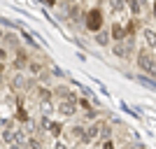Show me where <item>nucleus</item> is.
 <instances>
[{"label":"nucleus","instance_id":"14","mask_svg":"<svg viewBox=\"0 0 156 149\" xmlns=\"http://www.w3.org/2000/svg\"><path fill=\"white\" fill-rule=\"evenodd\" d=\"M28 149H42V142H40V140H37V137H35V135H30V137H28Z\"/></svg>","mask_w":156,"mask_h":149},{"label":"nucleus","instance_id":"20","mask_svg":"<svg viewBox=\"0 0 156 149\" xmlns=\"http://www.w3.org/2000/svg\"><path fill=\"white\" fill-rule=\"evenodd\" d=\"M79 105H82L84 110H91V105H89V100H86V98H82V100H79Z\"/></svg>","mask_w":156,"mask_h":149},{"label":"nucleus","instance_id":"1","mask_svg":"<svg viewBox=\"0 0 156 149\" xmlns=\"http://www.w3.org/2000/svg\"><path fill=\"white\" fill-rule=\"evenodd\" d=\"M135 63L144 75H149V77L156 79V56L149 49H140V51L135 54Z\"/></svg>","mask_w":156,"mask_h":149},{"label":"nucleus","instance_id":"9","mask_svg":"<svg viewBox=\"0 0 156 149\" xmlns=\"http://www.w3.org/2000/svg\"><path fill=\"white\" fill-rule=\"evenodd\" d=\"M12 86H14V89H28L30 82H28L23 75H14V77H12Z\"/></svg>","mask_w":156,"mask_h":149},{"label":"nucleus","instance_id":"21","mask_svg":"<svg viewBox=\"0 0 156 149\" xmlns=\"http://www.w3.org/2000/svg\"><path fill=\"white\" fill-rule=\"evenodd\" d=\"M54 149H70V147H68L65 142H56V144H54Z\"/></svg>","mask_w":156,"mask_h":149},{"label":"nucleus","instance_id":"22","mask_svg":"<svg viewBox=\"0 0 156 149\" xmlns=\"http://www.w3.org/2000/svg\"><path fill=\"white\" fill-rule=\"evenodd\" d=\"M126 149H142V147H137V144H130V147H126Z\"/></svg>","mask_w":156,"mask_h":149},{"label":"nucleus","instance_id":"23","mask_svg":"<svg viewBox=\"0 0 156 149\" xmlns=\"http://www.w3.org/2000/svg\"><path fill=\"white\" fill-rule=\"evenodd\" d=\"M68 2H70V5H77V2H79V0H68Z\"/></svg>","mask_w":156,"mask_h":149},{"label":"nucleus","instance_id":"25","mask_svg":"<svg viewBox=\"0 0 156 149\" xmlns=\"http://www.w3.org/2000/svg\"><path fill=\"white\" fill-rule=\"evenodd\" d=\"M126 2H130V0H126Z\"/></svg>","mask_w":156,"mask_h":149},{"label":"nucleus","instance_id":"19","mask_svg":"<svg viewBox=\"0 0 156 149\" xmlns=\"http://www.w3.org/2000/svg\"><path fill=\"white\" fill-rule=\"evenodd\" d=\"M103 144V149H114V142H112V140H105V142H100Z\"/></svg>","mask_w":156,"mask_h":149},{"label":"nucleus","instance_id":"2","mask_svg":"<svg viewBox=\"0 0 156 149\" xmlns=\"http://www.w3.org/2000/svg\"><path fill=\"white\" fill-rule=\"evenodd\" d=\"M86 28L89 30H103V14L100 9H91V12L86 14Z\"/></svg>","mask_w":156,"mask_h":149},{"label":"nucleus","instance_id":"17","mask_svg":"<svg viewBox=\"0 0 156 149\" xmlns=\"http://www.w3.org/2000/svg\"><path fill=\"white\" fill-rule=\"evenodd\" d=\"M84 117L89 119V121H96V119H98V112H96V110H86V112H84Z\"/></svg>","mask_w":156,"mask_h":149},{"label":"nucleus","instance_id":"3","mask_svg":"<svg viewBox=\"0 0 156 149\" xmlns=\"http://www.w3.org/2000/svg\"><path fill=\"white\" fill-rule=\"evenodd\" d=\"M77 105H79V103H70V100H61V103H58V107H56V112H58L61 117L70 119V117H75V112H77Z\"/></svg>","mask_w":156,"mask_h":149},{"label":"nucleus","instance_id":"11","mask_svg":"<svg viewBox=\"0 0 156 149\" xmlns=\"http://www.w3.org/2000/svg\"><path fill=\"white\" fill-rule=\"evenodd\" d=\"M26 72H30V75H42V72H44V68H42V63H37V61H30Z\"/></svg>","mask_w":156,"mask_h":149},{"label":"nucleus","instance_id":"10","mask_svg":"<svg viewBox=\"0 0 156 149\" xmlns=\"http://www.w3.org/2000/svg\"><path fill=\"white\" fill-rule=\"evenodd\" d=\"M124 37H126V30H124V26L114 23V26H112V40H114V42H121Z\"/></svg>","mask_w":156,"mask_h":149},{"label":"nucleus","instance_id":"18","mask_svg":"<svg viewBox=\"0 0 156 149\" xmlns=\"http://www.w3.org/2000/svg\"><path fill=\"white\" fill-rule=\"evenodd\" d=\"M54 93H56V96H58V98H65V96H68V93H70V91L65 89V86H58V89L54 91Z\"/></svg>","mask_w":156,"mask_h":149},{"label":"nucleus","instance_id":"7","mask_svg":"<svg viewBox=\"0 0 156 149\" xmlns=\"http://www.w3.org/2000/svg\"><path fill=\"white\" fill-rule=\"evenodd\" d=\"M110 40H112V33L110 30H105V28H103V30L96 33V42L100 47H107V44H110Z\"/></svg>","mask_w":156,"mask_h":149},{"label":"nucleus","instance_id":"13","mask_svg":"<svg viewBox=\"0 0 156 149\" xmlns=\"http://www.w3.org/2000/svg\"><path fill=\"white\" fill-rule=\"evenodd\" d=\"M126 5H128L126 0H110V7L114 9V12H124V9H126Z\"/></svg>","mask_w":156,"mask_h":149},{"label":"nucleus","instance_id":"6","mask_svg":"<svg viewBox=\"0 0 156 149\" xmlns=\"http://www.w3.org/2000/svg\"><path fill=\"white\" fill-rule=\"evenodd\" d=\"M142 37H144L147 49H156V30H151V28H142Z\"/></svg>","mask_w":156,"mask_h":149},{"label":"nucleus","instance_id":"15","mask_svg":"<svg viewBox=\"0 0 156 149\" xmlns=\"http://www.w3.org/2000/svg\"><path fill=\"white\" fill-rule=\"evenodd\" d=\"M61 133H63V128H61V123H51V126H49V135L58 137Z\"/></svg>","mask_w":156,"mask_h":149},{"label":"nucleus","instance_id":"8","mask_svg":"<svg viewBox=\"0 0 156 149\" xmlns=\"http://www.w3.org/2000/svg\"><path fill=\"white\" fill-rule=\"evenodd\" d=\"M51 93H54V91L49 89V86H44V84L37 86V98L42 100V103H49V100H51Z\"/></svg>","mask_w":156,"mask_h":149},{"label":"nucleus","instance_id":"24","mask_svg":"<svg viewBox=\"0 0 156 149\" xmlns=\"http://www.w3.org/2000/svg\"><path fill=\"white\" fill-rule=\"evenodd\" d=\"M47 2H49V5H54V2H56V0H47Z\"/></svg>","mask_w":156,"mask_h":149},{"label":"nucleus","instance_id":"12","mask_svg":"<svg viewBox=\"0 0 156 149\" xmlns=\"http://www.w3.org/2000/svg\"><path fill=\"white\" fill-rule=\"evenodd\" d=\"M98 140H100V142H105V140H112V128L110 126H100V137H98Z\"/></svg>","mask_w":156,"mask_h":149},{"label":"nucleus","instance_id":"5","mask_svg":"<svg viewBox=\"0 0 156 149\" xmlns=\"http://www.w3.org/2000/svg\"><path fill=\"white\" fill-rule=\"evenodd\" d=\"M112 54H114L117 59H130L128 54H133V51H130V47L124 44V42H114V44H112Z\"/></svg>","mask_w":156,"mask_h":149},{"label":"nucleus","instance_id":"16","mask_svg":"<svg viewBox=\"0 0 156 149\" xmlns=\"http://www.w3.org/2000/svg\"><path fill=\"white\" fill-rule=\"evenodd\" d=\"M51 77H54V75H49V72H47V70L42 72V75H37V79H40V84H44V86L49 84V82H51Z\"/></svg>","mask_w":156,"mask_h":149},{"label":"nucleus","instance_id":"4","mask_svg":"<svg viewBox=\"0 0 156 149\" xmlns=\"http://www.w3.org/2000/svg\"><path fill=\"white\" fill-rule=\"evenodd\" d=\"M100 126H103V123H91V126L84 130V137H82L79 142L82 144H91L96 137H100Z\"/></svg>","mask_w":156,"mask_h":149}]
</instances>
